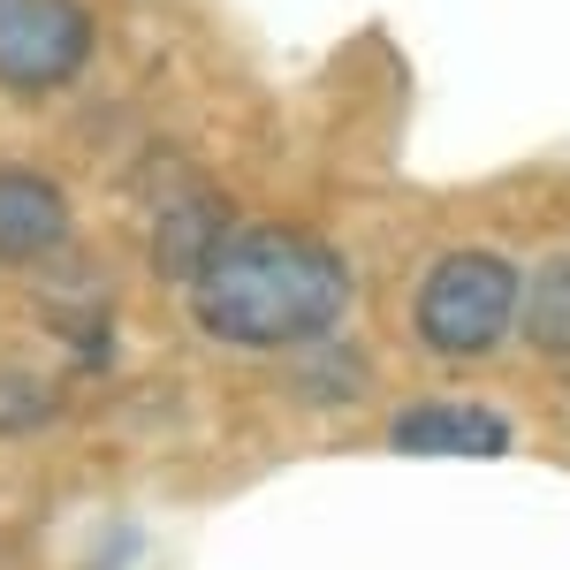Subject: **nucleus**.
<instances>
[{
	"label": "nucleus",
	"mask_w": 570,
	"mask_h": 570,
	"mask_svg": "<svg viewBox=\"0 0 570 570\" xmlns=\"http://www.w3.org/2000/svg\"><path fill=\"white\" fill-rule=\"evenodd\" d=\"M183 305L220 351L289 357L351 320L357 266L343 259V244L312 236L297 220H236L228 244L190 274Z\"/></svg>",
	"instance_id": "obj_1"
},
{
	"label": "nucleus",
	"mask_w": 570,
	"mask_h": 570,
	"mask_svg": "<svg viewBox=\"0 0 570 570\" xmlns=\"http://www.w3.org/2000/svg\"><path fill=\"white\" fill-rule=\"evenodd\" d=\"M518 289L525 266L502 244H449L411 289V343L434 365H487L518 335Z\"/></svg>",
	"instance_id": "obj_2"
},
{
	"label": "nucleus",
	"mask_w": 570,
	"mask_h": 570,
	"mask_svg": "<svg viewBox=\"0 0 570 570\" xmlns=\"http://www.w3.org/2000/svg\"><path fill=\"white\" fill-rule=\"evenodd\" d=\"M99 61L91 0H0V99L46 107L69 99Z\"/></svg>",
	"instance_id": "obj_3"
},
{
	"label": "nucleus",
	"mask_w": 570,
	"mask_h": 570,
	"mask_svg": "<svg viewBox=\"0 0 570 570\" xmlns=\"http://www.w3.org/2000/svg\"><path fill=\"white\" fill-rule=\"evenodd\" d=\"M77 252V198L46 160H0V266L46 274Z\"/></svg>",
	"instance_id": "obj_4"
},
{
	"label": "nucleus",
	"mask_w": 570,
	"mask_h": 570,
	"mask_svg": "<svg viewBox=\"0 0 570 570\" xmlns=\"http://www.w3.org/2000/svg\"><path fill=\"white\" fill-rule=\"evenodd\" d=\"M228 228H236L228 198L198 168H176V176L153 190V206H145V259H153L160 282L190 289V274L228 244Z\"/></svg>",
	"instance_id": "obj_5"
},
{
	"label": "nucleus",
	"mask_w": 570,
	"mask_h": 570,
	"mask_svg": "<svg viewBox=\"0 0 570 570\" xmlns=\"http://www.w3.org/2000/svg\"><path fill=\"white\" fill-rule=\"evenodd\" d=\"M389 449H403V456H510L518 426L480 395H419L389 419Z\"/></svg>",
	"instance_id": "obj_6"
},
{
	"label": "nucleus",
	"mask_w": 570,
	"mask_h": 570,
	"mask_svg": "<svg viewBox=\"0 0 570 570\" xmlns=\"http://www.w3.org/2000/svg\"><path fill=\"white\" fill-rule=\"evenodd\" d=\"M518 343L540 365H570V244L540 252L518 289Z\"/></svg>",
	"instance_id": "obj_7"
},
{
	"label": "nucleus",
	"mask_w": 570,
	"mask_h": 570,
	"mask_svg": "<svg viewBox=\"0 0 570 570\" xmlns=\"http://www.w3.org/2000/svg\"><path fill=\"white\" fill-rule=\"evenodd\" d=\"M289 357L305 365V395L320 411H335V403H351V395L373 389V365H365L351 343H335V335H320V343H305V351H289Z\"/></svg>",
	"instance_id": "obj_8"
},
{
	"label": "nucleus",
	"mask_w": 570,
	"mask_h": 570,
	"mask_svg": "<svg viewBox=\"0 0 570 570\" xmlns=\"http://www.w3.org/2000/svg\"><path fill=\"white\" fill-rule=\"evenodd\" d=\"M53 419H61V389L39 381V373H23V365H0V441L39 434Z\"/></svg>",
	"instance_id": "obj_9"
}]
</instances>
